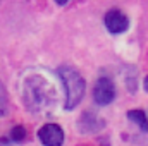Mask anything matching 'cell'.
<instances>
[{"label": "cell", "mask_w": 148, "mask_h": 146, "mask_svg": "<svg viewBox=\"0 0 148 146\" xmlns=\"http://www.w3.org/2000/svg\"><path fill=\"white\" fill-rule=\"evenodd\" d=\"M53 89L50 86V83L40 76V74H33L24 81L23 86V100L26 108L33 113H41L47 108L52 107L53 103Z\"/></svg>", "instance_id": "obj_1"}, {"label": "cell", "mask_w": 148, "mask_h": 146, "mask_svg": "<svg viewBox=\"0 0 148 146\" xmlns=\"http://www.w3.org/2000/svg\"><path fill=\"white\" fill-rule=\"evenodd\" d=\"M57 74L64 84V89H66V103H64V108L67 110H74L83 100L84 96V91H86V83L83 79V76L77 72L74 67L69 65H62L57 69Z\"/></svg>", "instance_id": "obj_2"}, {"label": "cell", "mask_w": 148, "mask_h": 146, "mask_svg": "<svg viewBox=\"0 0 148 146\" xmlns=\"http://www.w3.org/2000/svg\"><path fill=\"white\" fill-rule=\"evenodd\" d=\"M93 100H95V103L100 105V107L110 105L112 102L115 100V86H114V83H112L110 77L102 76V77L95 83V88H93Z\"/></svg>", "instance_id": "obj_3"}, {"label": "cell", "mask_w": 148, "mask_h": 146, "mask_svg": "<svg viewBox=\"0 0 148 146\" xmlns=\"http://www.w3.org/2000/svg\"><path fill=\"white\" fill-rule=\"evenodd\" d=\"M40 143L43 146H62L64 145V129L59 124H45L38 131Z\"/></svg>", "instance_id": "obj_4"}, {"label": "cell", "mask_w": 148, "mask_h": 146, "mask_svg": "<svg viewBox=\"0 0 148 146\" xmlns=\"http://www.w3.org/2000/svg\"><path fill=\"white\" fill-rule=\"evenodd\" d=\"M103 23H105L107 31L112 33V35L124 33V31L129 28V19H127V16L122 14L121 10H115V9H112V10H109V12L105 14Z\"/></svg>", "instance_id": "obj_5"}, {"label": "cell", "mask_w": 148, "mask_h": 146, "mask_svg": "<svg viewBox=\"0 0 148 146\" xmlns=\"http://www.w3.org/2000/svg\"><path fill=\"white\" fill-rule=\"evenodd\" d=\"M77 127L83 134H93L103 129V120H100L95 112H84L77 120Z\"/></svg>", "instance_id": "obj_6"}, {"label": "cell", "mask_w": 148, "mask_h": 146, "mask_svg": "<svg viewBox=\"0 0 148 146\" xmlns=\"http://www.w3.org/2000/svg\"><path fill=\"white\" fill-rule=\"evenodd\" d=\"M126 117H127L131 122H134L143 132H148V117H147V113H145L143 110H140V108L129 110V112L126 113Z\"/></svg>", "instance_id": "obj_7"}, {"label": "cell", "mask_w": 148, "mask_h": 146, "mask_svg": "<svg viewBox=\"0 0 148 146\" xmlns=\"http://www.w3.org/2000/svg\"><path fill=\"white\" fill-rule=\"evenodd\" d=\"M9 138H10L12 143H23V141L26 139V129H24L23 126H14V127L10 129Z\"/></svg>", "instance_id": "obj_8"}, {"label": "cell", "mask_w": 148, "mask_h": 146, "mask_svg": "<svg viewBox=\"0 0 148 146\" xmlns=\"http://www.w3.org/2000/svg\"><path fill=\"white\" fill-rule=\"evenodd\" d=\"M7 103H9L7 89H5V86L0 83V117H3V115L7 113Z\"/></svg>", "instance_id": "obj_9"}, {"label": "cell", "mask_w": 148, "mask_h": 146, "mask_svg": "<svg viewBox=\"0 0 148 146\" xmlns=\"http://www.w3.org/2000/svg\"><path fill=\"white\" fill-rule=\"evenodd\" d=\"M143 88H145V89L148 91V76L145 77V79H143Z\"/></svg>", "instance_id": "obj_10"}, {"label": "cell", "mask_w": 148, "mask_h": 146, "mask_svg": "<svg viewBox=\"0 0 148 146\" xmlns=\"http://www.w3.org/2000/svg\"><path fill=\"white\" fill-rule=\"evenodd\" d=\"M55 2H57V3H59V5H66V3H67V2H69V0H55Z\"/></svg>", "instance_id": "obj_11"}]
</instances>
